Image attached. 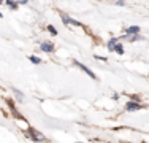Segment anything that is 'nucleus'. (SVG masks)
<instances>
[{
    "label": "nucleus",
    "instance_id": "obj_8",
    "mask_svg": "<svg viewBox=\"0 0 149 143\" xmlns=\"http://www.w3.org/2000/svg\"><path fill=\"white\" fill-rule=\"evenodd\" d=\"M5 3H6V5H8L11 10H17V8H19V3H17L16 0H5Z\"/></svg>",
    "mask_w": 149,
    "mask_h": 143
},
{
    "label": "nucleus",
    "instance_id": "obj_5",
    "mask_svg": "<svg viewBox=\"0 0 149 143\" xmlns=\"http://www.w3.org/2000/svg\"><path fill=\"white\" fill-rule=\"evenodd\" d=\"M125 110L127 111H136V110H141V105L138 102H132L130 100V102L125 103Z\"/></svg>",
    "mask_w": 149,
    "mask_h": 143
},
{
    "label": "nucleus",
    "instance_id": "obj_12",
    "mask_svg": "<svg viewBox=\"0 0 149 143\" xmlns=\"http://www.w3.org/2000/svg\"><path fill=\"white\" fill-rule=\"evenodd\" d=\"M48 30H49V34L54 35V37L57 35V30H56V27H54V26H48Z\"/></svg>",
    "mask_w": 149,
    "mask_h": 143
},
{
    "label": "nucleus",
    "instance_id": "obj_13",
    "mask_svg": "<svg viewBox=\"0 0 149 143\" xmlns=\"http://www.w3.org/2000/svg\"><path fill=\"white\" fill-rule=\"evenodd\" d=\"M95 59H98V60H103V62H106V60H108V59H106V57H103V56H95Z\"/></svg>",
    "mask_w": 149,
    "mask_h": 143
},
{
    "label": "nucleus",
    "instance_id": "obj_1",
    "mask_svg": "<svg viewBox=\"0 0 149 143\" xmlns=\"http://www.w3.org/2000/svg\"><path fill=\"white\" fill-rule=\"evenodd\" d=\"M26 134L29 135V138H32L33 142H45V140H46V138L43 137V134H41V132H38L37 129H33V127L27 129Z\"/></svg>",
    "mask_w": 149,
    "mask_h": 143
},
{
    "label": "nucleus",
    "instance_id": "obj_17",
    "mask_svg": "<svg viewBox=\"0 0 149 143\" xmlns=\"http://www.w3.org/2000/svg\"><path fill=\"white\" fill-rule=\"evenodd\" d=\"M78 143H81V142H78Z\"/></svg>",
    "mask_w": 149,
    "mask_h": 143
},
{
    "label": "nucleus",
    "instance_id": "obj_3",
    "mask_svg": "<svg viewBox=\"0 0 149 143\" xmlns=\"http://www.w3.org/2000/svg\"><path fill=\"white\" fill-rule=\"evenodd\" d=\"M140 26H130V27H127L125 29V35L124 37H132V35H136V34H140Z\"/></svg>",
    "mask_w": 149,
    "mask_h": 143
},
{
    "label": "nucleus",
    "instance_id": "obj_9",
    "mask_svg": "<svg viewBox=\"0 0 149 143\" xmlns=\"http://www.w3.org/2000/svg\"><path fill=\"white\" fill-rule=\"evenodd\" d=\"M114 53H118V54H124V45L118 43V45L114 46Z\"/></svg>",
    "mask_w": 149,
    "mask_h": 143
},
{
    "label": "nucleus",
    "instance_id": "obj_6",
    "mask_svg": "<svg viewBox=\"0 0 149 143\" xmlns=\"http://www.w3.org/2000/svg\"><path fill=\"white\" fill-rule=\"evenodd\" d=\"M6 103L10 105V108H11V113L15 114V118H17V119H21V121H24V123H26V119H24V116H21V114L17 113V110L15 108V105H13V102H11V100L8 99V100H6Z\"/></svg>",
    "mask_w": 149,
    "mask_h": 143
},
{
    "label": "nucleus",
    "instance_id": "obj_4",
    "mask_svg": "<svg viewBox=\"0 0 149 143\" xmlns=\"http://www.w3.org/2000/svg\"><path fill=\"white\" fill-rule=\"evenodd\" d=\"M40 49H41L43 53H52L56 48H54V45H52L51 41H43V43L40 45Z\"/></svg>",
    "mask_w": 149,
    "mask_h": 143
},
{
    "label": "nucleus",
    "instance_id": "obj_14",
    "mask_svg": "<svg viewBox=\"0 0 149 143\" xmlns=\"http://www.w3.org/2000/svg\"><path fill=\"white\" fill-rule=\"evenodd\" d=\"M116 3H118V5H120V6H122L124 3H125V2H124V0H118V2H116Z\"/></svg>",
    "mask_w": 149,
    "mask_h": 143
},
{
    "label": "nucleus",
    "instance_id": "obj_11",
    "mask_svg": "<svg viewBox=\"0 0 149 143\" xmlns=\"http://www.w3.org/2000/svg\"><path fill=\"white\" fill-rule=\"evenodd\" d=\"M29 59H30V62H32V64H41V59H40L38 56H30Z\"/></svg>",
    "mask_w": 149,
    "mask_h": 143
},
{
    "label": "nucleus",
    "instance_id": "obj_2",
    "mask_svg": "<svg viewBox=\"0 0 149 143\" xmlns=\"http://www.w3.org/2000/svg\"><path fill=\"white\" fill-rule=\"evenodd\" d=\"M73 64H74V65H76V67H79V69L83 70L84 73H87V75H89V76L92 78V80H97V75H95L94 72H92V70L89 69V67H86V65H84V64L78 62V60H73Z\"/></svg>",
    "mask_w": 149,
    "mask_h": 143
},
{
    "label": "nucleus",
    "instance_id": "obj_10",
    "mask_svg": "<svg viewBox=\"0 0 149 143\" xmlns=\"http://www.w3.org/2000/svg\"><path fill=\"white\" fill-rule=\"evenodd\" d=\"M124 38H127V40H129V41H136V40H141V38H143V37H141V35H132V37H124Z\"/></svg>",
    "mask_w": 149,
    "mask_h": 143
},
{
    "label": "nucleus",
    "instance_id": "obj_15",
    "mask_svg": "<svg viewBox=\"0 0 149 143\" xmlns=\"http://www.w3.org/2000/svg\"><path fill=\"white\" fill-rule=\"evenodd\" d=\"M0 18H3V14H2V13H0Z\"/></svg>",
    "mask_w": 149,
    "mask_h": 143
},
{
    "label": "nucleus",
    "instance_id": "obj_7",
    "mask_svg": "<svg viewBox=\"0 0 149 143\" xmlns=\"http://www.w3.org/2000/svg\"><path fill=\"white\" fill-rule=\"evenodd\" d=\"M118 45V38H111V40L108 41V45H106V48H108V51H114V46Z\"/></svg>",
    "mask_w": 149,
    "mask_h": 143
},
{
    "label": "nucleus",
    "instance_id": "obj_16",
    "mask_svg": "<svg viewBox=\"0 0 149 143\" xmlns=\"http://www.w3.org/2000/svg\"><path fill=\"white\" fill-rule=\"evenodd\" d=\"M2 2H5V0H0V3H2Z\"/></svg>",
    "mask_w": 149,
    "mask_h": 143
}]
</instances>
